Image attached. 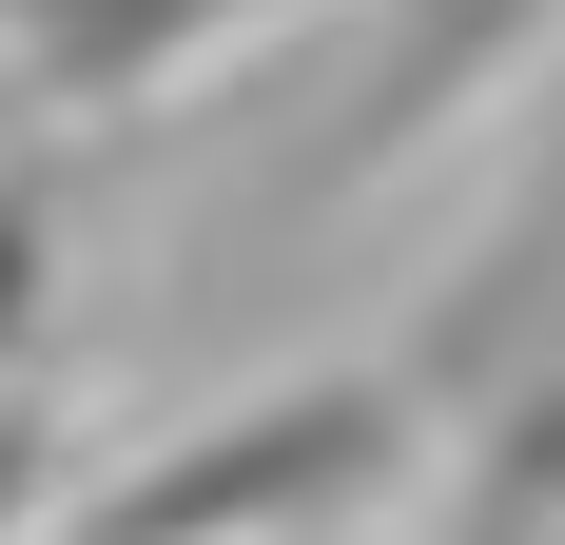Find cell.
Wrapping results in <instances>:
<instances>
[{"instance_id":"obj_1","label":"cell","mask_w":565,"mask_h":545,"mask_svg":"<svg viewBox=\"0 0 565 545\" xmlns=\"http://www.w3.org/2000/svg\"><path fill=\"white\" fill-rule=\"evenodd\" d=\"M429 389L409 371H292V389H234L195 429H157L117 488H78L58 545H332L429 468Z\"/></svg>"},{"instance_id":"obj_2","label":"cell","mask_w":565,"mask_h":545,"mask_svg":"<svg viewBox=\"0 0 565 545\" xmlns=\"http://www.w3.org/2000/svg\"><path fill=\"white\" fill-rule=\"evenodd\" d=\"M565 58V0H371V40L332 78V137L292 157V215H332V195H391L409 157H449L488 98H526Z\"/></svg>"},{"instance_id":"obj_3","label":"cell","mask_w":565,"mask_h":545,"mask_svg":"<svg viewBox=\"0 0 565 545\" xmlns=\"http://www.w3.org/2000/svg\"><path fill=\"white\" fill-rule=\"evenodd\" d=\"M292 0H0V98L20 117H157V98H195L234 40H274Z\"/></svg>"},{"instance_id":"obj_4","label":"cell","mask_w":565,"mask_h":545,"mask_svg":"<svg viewBox=\"0 0 565 545\" xmlns=\"http://www.w3.org/2000/svg\"><path fill=\"white\" fill-rule=\"evenodd\" d=\"M429 468H449V545H565V371L488 389Z\"/></svg>"},{"instance_id":"obj_5","label":"cell","mask_w":565,"mask_h":545,"mask_svg":"<svg viewBox=\"0 0 565 545\" xmlns=\"http://www.w3.org/2000/svg\"><path fill=\"white\" fill-rule=\"evenodd\" d=\"M40 331H58V175L0 157V371H40Z\"/></svg>"},{"instance_id":"obj_6","label":"cell","mask_w":565,"mask_h":545,"mask_svg":"<svg viewBox=\"0 0 565 545\" xmlns=\"http://www.w3.org/2000/svg\"><path fill=\"white\" fill-rule=\"evenodd\" d=\"M58 488H78V429H58V389H40V371H0V545H58V526H78Z\"/></svg>"}]
</instances>
